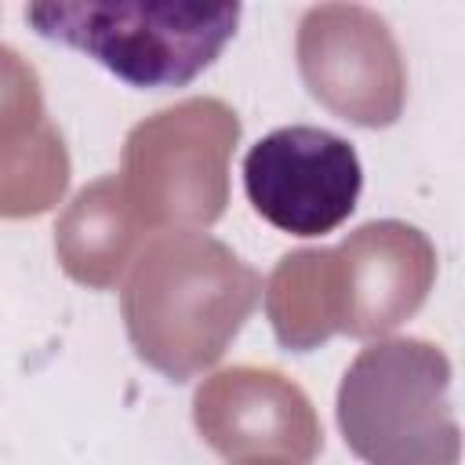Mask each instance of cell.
<instances>
[{
  "label": "cell",
  "instance_id": "obj_2",
  "mask_svg": "<svg viewBox=\"0 0 465 465\" xmlns=\"http://www.w3.org/2000/svg\"><path fill=\"white\" fill-rule=\"evenodd\" d=\"M363 163L341 134L291 124L258 138L243 156V193L280 232H334L360 203Z\"/></svg>",
  "mask_w": 465,
  "mask_h": 465
},
{
  "label": "cell",
  "instance_id": "obj_1",
  "mask_svg": "<svg viewBox=\"0 0 465 465\" xmlns=\"http://www.w3.org/2000/svg\"><path fill=\"white\" fill-rule=\"evenodd\" d=\"M243 7L222 4H33L36 36L73 47L127 87H189L236 36Z\"/></svg>",
  "mask_w": 465,
  "mask_h": 465
}]
</instances>
